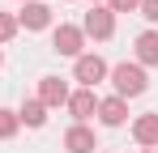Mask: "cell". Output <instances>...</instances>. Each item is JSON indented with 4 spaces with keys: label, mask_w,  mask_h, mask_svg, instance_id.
<instances>
[{
    "label": "cell",
    "mask_w": 158,
    "mask_h": 153,
    "mask_svg": "<svg viewBox=\"0 0 158 153\" xmlns=\"http://www.w3.org/2000/svg\"><path fill=\"white\" fill-rule=\"evenodd\" d=\"M64 145H69V153H90V149H94V132H85V128H73V132L64 136Z\"/></svg>",
    "instance_id": "4"
},
{
    "label": "cell",
    "mask_w": 158,
    "mask_h": 153,
    "mask_svg": "<svg viewBox=\"0 0 158 153\" xmlns=\"http://www.w3.org/2000/svg\"><path fill=\"white\" fill-rule=\"evenodd\" d=\"M22 119H26L30 128H39L43 119H47V115H43V102H26V106H22Z\"/></svg>",
    "instance_id": "12"
},
{
    "label": "cell",
    "mask_w": 158,
    "mask_h": 153,
    "mask_svg": "<svg viewBox=\"0 0 158 153\" xmlns=\"http://www.w3.org/2000/svg\"><path fill=\"white\" fill-rule=\"evenodd\" d=\"M111 81H115V89H120V94H145V73H141V68H137V64H115V68H111Z\"/></svg>",
    "instance_id": "1"
},
{
    "label": "cell",
    "mask_w": 158,
    "mask_h": 153,
    "mask_svg": "<svg viewBox=\"0 0 158 153\" xmlns=\"http://www.w3.org/2000/svg\"><path fill=\"white\" fill-rule=\"evenodd\" d=\"M85 30H90L94 38H107V34H111V13H107V9H94V13L85 17Z\"/></svg>",
    "instance_id": "5"
},
{
    "label": "cell",
    "mask_w": 158,
    "mask_h": 153,
    "mask_svg": "<svg viewBox=\"0 0 158 153\" xmlns=\"http://www.w3.org/2000/svg\"><path fill=\"white\" fill-rule=\"evenodd\" d=\"M47 22H52V13H47L43 4H26V13H22V26H26V30H43Z\"/></svg>",
    "instance_id": "7"
},
{
    "label": "cell",
    "mask_w": 158,
    "mask_h": 153,
    "mask_svg": "<svg viewBox=\"0 0 158 153\" xmlns=\"http://www.w3.org/2000/svg\"><path fill=\"white\" fill-rule=\"evenodd\" d=\"M69 106H73V115H77V119H85V115H94V106H98V102H94V94H90V89H81V94H73V98H69Z\"/></svg>",
    "instance_id": "9"
},
{
    "label": "cell",
    "mask_w": 158,
    "mask_h": 153,
    "mask_svg": "<svg viewBox=\"0 0 158 153\" xmlns=\"http://www.w3.org/2000/svg\"><path fill=\"white\" fill-rule=\"evenodd\" d=\"M137 55H141L145 64H158V34H141V38H137Z\"/></svg>",
    "instance_id": "11"
},
{
    "label": "cell",
    "mask_w": 158,
    "mask_h": 153,
    "mask_svg": "<svg viewBox=\"0 0 158 153\" xmlns=\"http://www.w3.org/2000/svg\"><path fill=\"white\" fill-rule=\"evenodd\" d=\"M103 76H107V64L98 60V55H81L77 60V81L94 85V81H103Z\"/></svg>",
    "instance_id": "2"
},
{
    "label": "cell",
    "mask_w": 158,
    "mask_h": 153,
    "mask_svg": "<svg viewBox=\"0 0 158 153\" xmlns=\"http://www.w3.org/2000/svg\"><path fill=\"white\" fill-rule=\"evenodd\" d=\"M43 102H69V85L60 76H43Z\"/></svg>",
    "instance_id": "8"
},
{
    "label": "cell",
    "mask_w": 158,
    "mask_h": 153,
    "mask_svg": "<svg viewBox=\"0 0 158 153\" xmlns=\"http://www.w3.org/2000/svg\"><path fill=\"white\" fill-rule=\"evenodd\" d=\"M9 34H13V22H9V17H0V43H4Z\"/></svg>",
    "instance_id": "16"
},
{
    "label": "cell",
    "mask_w": 158,
    "mask_h": 153,
    "mask_svg": "<svg viewBox=\"0 0 158 153\" xmlns=\"http://www.w3.org/2000/svg\"><path fill=\"white\" fill-rule=\"evenodd\" d=\"M141 13H145L150 22H158V0H141Z\"/></svg>",
    "instance_id": "14"
},
{
    "label": "cell",
    "mask_w": 158,
    "mask_h": 153,
    "mask_svg": "<svg viewBox=\"0 0 158 153\" xmlns=\"http://www.w3.org/2000/svg\"><path fill=\"white\" fill-rule=\"evenodd\" d=\"M98 115H103L107 128H120V124H124V102H120V98H107L103 106H98Z\"/></svg>",
    "instance_id": "6"
},
{
    "label": "cell",
    "mask_w": 158,
    "mask_h": 153,
    "mask_svg": "<svg viewBox=\"0 0 158 153\" xmlns=\"http://www.w3.org/2000/svg\"><path fill=\"white\" fill-rule=\"evenodd\" d=\"M111 9H120V13L124 9H141V0H111Z\"/></svg>",
    "instance_id": "15"
},
{
    "label": "cell",
    "mask_w": 158,
    "mask_h": 153,
    "mask_svg": "<svg viewBox=\"0 0 158 153\" xmlns=\"http://www.w3.org/2000/svg\"><path fill=\"white\" fill-rule=\"evenodd\" d=\"M56 51L77 55V51H81V30H73V26H60V30H56Z\"/></svg>",
    "instance_id": "3"
},
{
    "label": "cell",
    "mask_w": 158,
    "mask_h": 153,
    "mask_svg": "<svg viewBox=\"0 0 158 153\" xmlns=\"http://www.w3.org/2000/svg\"><path fill=\"white\" fill-rule=\"evenodd\" d=\"M13 128H17L13 111H0V136H13Z\"/></svg>",
    "instance_id": "13"
},
{
    "label": "cell",
    "mask_w": 158,
    "mask_h": 153,
    "mask_svg": "<svg viewBox=\"0 0 158 153\" xmlns=\"http://www.w3.org/2000/svg\"><path fill=\"white\" fill-rule=\"evenodd\" d=\"M137 140H141V145H158V115L137 119Z\"/></svg>",
    "instance_id": "10"
}]
</instances>
